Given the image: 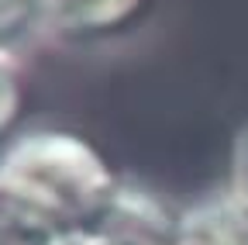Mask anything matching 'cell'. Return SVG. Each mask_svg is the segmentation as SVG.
Here are the masks:
<instances>
[{
	"instance_id": "5b68a950",
	"label": "cell",
	"mask_w": 248,
	"mask_h": 245,
	"mask_svg": "<svg viewBox=\"0 0 248 245\" xmlns=\"http://www.w3.org/2000/svg\"><path fill=\"white\" fill-rule=\"evenodd\" d=\"M66 235L73 231H66L52 214L0 183V245H62Z\"/></svg>"
},
{
	"instance_id": "8992f818",
	"label": "cell",
	"mask_w": 248,
	"mask_h": 245,
	"mask_svg": "<svg viewBox=\"0 0 248 245\" xmlns=\"http://www.w3.org/2000/svg\"><path fill=\"white\" fill-rule=\"evenodd\" d=\"M21 94H24V73L21 63L0 45V135H4L21 111Z\"/></svg>"
},
{
	"instance_id": "3957f363",
	"label": "cell",
	"mask_w": 248,
	"mask_h": 245,
	"mask_svg": "<svg viewBox=\"0 0 248 245\" xmlns=\"http://www.w3.org/2000/svg\"><path fill=\"white\" fill-rule=\"evenodd\" d=\"M176 235L203 245H248V207L231 194H210L176 218Z\"/></svg>"
},
{
	"instance_id": "ba28073f",
	"label": "cell",
	"mask_w": 248,
	"mask_h": 245,
	"mask_svg": "<svg viewBox=\"0 0 248 245\" xmlns=\"http://www.w3.org/2000/svg\"><path fill=\"white\" fill-rule=\"evenodd\" d=\"M35 17V0H0V42Z\"/></svg>"
},
{
	"instance_id": "6da1fadb",
	"label": "cell",
	"mask_w": 248,
	"mask_h": 245,
	"mask_svg": "<svg viewBox=\"0 0 248 245\" xmlns=\"http://www.w3.org/2000/svg\"><path fill=\"white\" fill-rule=\"evenodd\" d=\"M0 183L66 228L86 231L110 211L121 180L104 156L69 131H28L0 152Z\"/></svg>"
},
{
	"instance_id": "277c9868",
	"label": "cell",
	"mask_w": 248,
	"mask_h": 245,
	"mask_svg": "<svg viewBox=\"0 0 248 245\" xmlns=\"http://www.w3.org/2000/svg\"><path fill=\"white\" fill-rule=\"evenodd\" d=\"M141 0H35V17L66 35H93L124 24Z\"/></svg>"
},
{
	"instance_id": "9c48e42d",
	"label": "cell",
	"mask_w": 248,
	"mask_h": 245,
	"mask_svg": "<svg viewBox=\"0 0 248 245\" xmlns=\"http://www.w3.org/2000/svg\"><path fill=\"white\" fill-rule=\"evenodd\" d=\"M172 245H203V242H193V238H179V235H176V242H172Z\"/></svg>"
},
{
	"instance_id": "7a4b0ae2",
	"label": "cell",
	"mask_w": 248,
	"mask_h": 245,
	"mask_svg": "<svg viewBox=\"0 0 248 245\" xmlns=\"http://www.w3.org/2000/svg\"><path fill=\"white\" fill-rule=\"evenodd\" d=\"M176 218L179 214H172L148 190L121 183V190L104 218L86 231L66 235L62 245H172Z\"/></svg>"
},
{
	"instance_id": "52a82bcc",
	"label": "cell",
	"mask_w": 248,
	"mask_h": 245,
	"mask_svg": "<svg viewBox=\"0 0 248 245\" xmlns=\"http://www.w3.org/2000/svg\"><path fill=\"white\" fill-rule=\"evenodd\" d=\"M228 190L248 207V117L241 121V128L234 131V142H231V180H228Z\"/></svg>"
}]
</instances>
